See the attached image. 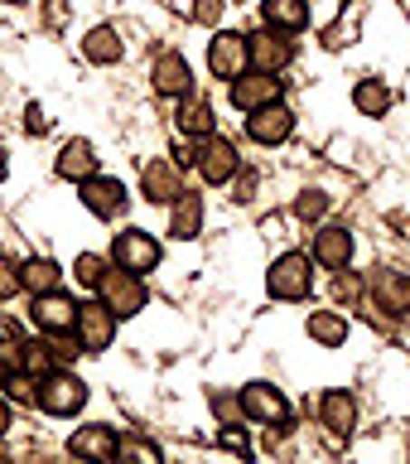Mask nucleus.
<instances>
[{
	"label": "nucleus",
	"mask_w": 410,
	"mask_h": 464,
	"mask_svg": "<svg viewBox=\"0 0 410 464\" xmlns=\"http://www.w3.org/2000/svg\"><path fill=\"white\" fill-rule=\"evenodd\" d=\"M271 300H310L314 290V256L310 252H281L266 271Z\"/></svg>",
	"instance_id": "1"
},
{
	"label": "nucleus",
	"mask_w": 410,
	"mask_h": 464,
	"mask_svg": "<svg viewBox=\"0 0 410 464\" xmlns=\"http://www.w3.org/2000/svg\"><path fill=\"white\" fill-rule=\"evenodd\" d=\"M97 295L107 300V310H111L116 319H136L145 304H150V285H145V276H136V271L111 266L107 276H101Z\"/></svg>",
	"instance_id": "2"
},
{
	"label": "nucleus",
	"mask_w": 410,
	"mask_h": 464,
	"mask_svg": "<svg viewBox=\"0 0 410 464\" xmlns=\"http://www.w3.org/2000/svg\"><path fill=\"white\" fill-rule=\"evenodd\" d=\"M116 319L111 310H107V300H78V319H72V339H78V348L82 353H101V348H111L116 343Z\"/></svg>",
	"instance_id": "3"
},
{
	"label": "nucleus",
	"mask_w": 410,
	"mask_h": 464,
	"mask_svg": "<svg viewBox=\"0 0 410 464\" xmlns=\"http://www.w3.org/2000/svg\"><path fill=\"white\" fill-rule=\"evenodd\" d=\"M82 406H87V382H82L78 372L53 368V372L39 377V411H49V416H78Z\"/></svg>",
	"instance_id": "4"
},
{
	"label": "nucleus",
	"mask_w": 410,
	"mask_h": 464,
	"mask_svg": "<svg viewBox=\"0 0 410 464\" xmlns=\"http://www.w3.org/2000/svg\"><path fill=\"white\" fill-rule=\"evenodd\" d=\"M194 165H198L203 184H232L242 169V150L227 136H203L194 140Z\"/></svg>",
	"instance_id": "5"
},
{
	"label": "nucleus",
	"mask_w": 410,
	"mask_h": 464,
	"mask_svg": "<svg viewBox=\"0 0 410 464\" xmlns=\"http://www.w3.org/2000/svg\"><path fill=\"white\" fill-rule=\"evenodd\" d=\"M159 261H165V246L155 242V232H145V227H126V232H116V242H111V266H126V271H155Z\"/></svg>",
	"instance_id": "6"
},
{
	"label": "nucleus",
	"mask_w": 410,
	"mask_h": 464,
	"mask_svg": "<svg viewBox=\"0 0 410 464\" xmlns=\"http://www.w3.org/2000/svg\"><path fill=\"white\" fill-rule=\"evenodd\" d=\"M246 53H252V68L261 72H285L295 63V39H290V29L261 24L256 34H246Z\"/></svg>",
	"instance_id": "7"
},
{
	"label": "nucleus",
	"mask_w": 410,
	"mask_h": 464,
	"mask_svg": "<svg viewBox=\"0 0 410 464\" xmlns=\"http://www.w3.org/2000/svg\"><path fill=\"white\" fill-rule=\"evenodd\" d=\"M367 300H372L382 314L405 319V314H410V276L396 271V266H377V271L367 276Z\"/></svg>",
	"instance_id": "8"
},
{
	"label": "nucleus",
	"mask_w": 410,
	"mask_h": 464,
	"mask_svg": "<svg viewBox=\"0 0 410 464\" xmlns=\"http://www.w3.org/2000/svg\"><path fill=\"white\" fill-rule=\"evenodd\" d=\"M246 68H252L246 34H242V29H217V34L208 39V72H213V78H223V82H232Z\"/></svg>",
	"instance_id": "9"
},
{
	"label": "nucleus",
	"mask_w": 410,
	"mask_h": 464,
	"mask_svg": "<svg viewBox=\"0 0 410 464\" xmlns=\"http://www.w3.org/2000/svg\"><path fill=\"white\" fill-rule=\"evenodd\" d=\"M232 92V107L237 111H256V107H271L281 102V72H261V68H246L227 82Z\"/></svg>",
	"instance_id": "10"
},
{
	"label": "nucleus",
	"mask_w": 410,
	"mask_h": 464,
	"mask_svg": "<svg viewBox=\"0 0 410 464\" xmlns=\"http://www.w3.org/2000/svg\"><path fill=\"white\" fill-rule=\"evenodd\" d=\"M242 416L261 426H290V401L275 382H246L242 387Z\"/></svg>",
	"instance_id": "11"
},
{
	"label": "nucleus",
	"mask_w": 410,
	"mask_h": 464,
	"mask_svg": "<svg viewBox=\"0 0 410 464\" xmlns=\"http://www.w3.org/2000/svg\"><path fill=\"white\" fill-rule=\"evenodd\" d=\"M150 87L159 97H188L194 92V68H188V58L179 49H165L150 58Z\"/></svg>",
	"instance_id": "12"
},
{
	"label": "nucleus",
	"mask_w": 410,
	"mask_h": 464,
	"mask_svg": "<svg viewBox=\"0 0 410 464\" xmlns=\"http://www.w3.org/2000/svg\"><path fill=\"white\" fill-rule=\"evenodd\" d=\"M358 252V242H353V227H343V223H324L314 232V266H324V271H348V261H353Z\"/></svg>",
	"instance_id": "13"
},
{
	"label": "nucleus",
	"mask_w": 410,
	"mask_h": 464,
	"mask_svg": "<svg viewBox=\"0 0 410 464\" xmlns=\"http://www.w3.org/2000/svg\"><path fill=\"white\" fill-rule=\"evenodd\" d=\"M29 319H34L39 334H72V319H78V300L63 295V290H43L29 304Z\"/></svg>",
	"instance_id": "14"
},
{
	"label": "nucleus",
	"mask_w": 410,
	"mask_h": 464,
	"mask_svg": "<svg viewBox=\"0 0 410 464\" xmlns=\"http://www.w3.org/2000/svg\"><path fill=\"white\" fill-rule=\"evenodd\" d=\"M78 198H82L87 213H92V218H107V223L126 213V184H121V179H107V174L82 179V184H78Z\"/></svg>",
	"instance_id": "15"
},
{
	"label": "nucleus",
	"mask_w": 410,
	"mask_h": 464,
	"mask_svg": "<svg viewBox=\"0 0 410 464\" xmlns=\"http://www.w3.org/2000/svg\"><path fill=\"white\" fill-rule=\"evenodd\" d=\"M246 136L256 145H281L295 136V111L285 107V102H271V107H256L246 111Z\"/></svg>",
	"instance_id": "16"
},
{
	"label": "nucleus",
	"mask_w": 410,
	"mask_h": 464,
	"mask_svg": "<svg viewBox=\"0 0 410 464\" xmlns=\"http://www.w3.org/2000/svg\"><path fill=\"white\" fill-rule=\"evenodd\" d=\"M140 194L150 198V203H174L184 194V179H179V165L165 155H155L150 165L140 169Z\"/></svg>",
	"instance_id": "17"
},
{
	"label": "nucleus",
	"mask_w": 410,
	"mask_h": 464,
	"mask_svg": "<svg viewBox=\"0 0 410 464\" xmlns=\"http://www.w3.org/2000/svg\"><path fill=\"white\" fill-rule=\"evenodd\" d=\"M319 426L333 430V435H353L358 430V397L343 387H333L319 397Z\"/></svg>",
	"instance_id": "18"
},
{
	"label": "nucleus",
	"mask_w": 410,
	"mask_h": 464,
	"mask_svg": "<svg viewBox=\"0 0 410 464\" xmlns=\"http://www.w3.org/2000/svg\"><path fill=\"white\" fill-rule=\"evenodd\" d=\"M116 450H121V440H116L111 426H78L68 440V455L78 459H116Z\"/></svg>",
	"instance_id": "19"
},
{
	"label": "nucleus",
	"mask_w": 410,
	"mask_h": 464,
	"mask_svg": "<svg viewBox=\"0 0 410 464\" xmlns=\"http://www.w3.org/2000/svg\"><path fill=\"white\" fill-rule=\"evenodd\" d=\"M198 232H203V194H194V188H184V194L169 203V237L194 242Z\"/></svg>",
	"instance_id": "20"
},
{
	"label": "nucleus",
	"mask_w": 410,
	"mask_h": 464,
	"mask_svg": "<svg viewBox=\"0 0 410 464\" xmlns=\"http://www.w3.org/2000/svg\"><path fill=\"white\" fill-rule=\"evenodd\" d=\"M58 179H72V184H82V179H92L97 174V150H92V140H68L63 150H58Z\"/></svg>",
	"instance_id": "21"
},
{
	"label": "nucleus",
	"mask_w": 410,
	"mask_h": 464,
	"mask_svg": "<svg viewBox=\"0 0 410 464\" xmlns=\"http://www.w3.org/2000/svg\"><path fill=\"white\" fill-rule=\"evenodd\" d=\"M261 24L300 34V29L310 24V0H261Z\"/></svg>",
	"instance_id": "22"
},
{
	"label": "nucleus",
	"mask_w": 410,
	"mask_h": 464,
	"mask_svg": "<svg viewBox=\"0 0 410 464\" xmlns=\"http://www.w3.org/2000/svg\"><path fill=\"white\" fill-rule=\"evenodd\" d=\"M304 334H310L319 348H338V343H348V314L343 310H314L304 319Z\"/></svg>",
	"instance_id": "23"
},
{
	"label": "nucleus",
	"mask_w": 410,
	"mask_h": 464,
	"mask_svg": "<svg viewBox=\"0 0 410 464\" xmlns=\"http://www.w3.org/2000/svg\"><path fill=\"white\" fill-rule=\"evenodd\" d=\"M121 53H126V44L121 34H116L111 24H97V29H87V39H82V58L87 63H121Z\"/></svg>",
	"instance_id": "24"
},
{
	"label": "nucleus",
	"mask_w": 410,
	"mask_h": 464,
	"mask_svg": "<svg viewBox=\"0 0 410 464\" xmlns=\"http://www.w3.org/2000/svg\"><path fill=\"white\" fill-rule=\"evenodd\" d=\"M174 121H179V130L188 140H203V136H213V126H217V116H213V107L203 97H179V116H174Z\"/></svg>",
	"instance_id": "25"
},
{
	"label": "nucleus",
	"mask_w": 410,
	"mask_h": 464,
	"mask_svg": "<svg viewBox=\"0 0 410 464\" xmlns=\"http://www.w3.org/2000/svg\"><path fill=\"white\" fill-rule=\"evenodd\" d=\"M20 281L29 295H43V290H58V281H63V266H58L53 256H29L20 266Z\"/></svg>",
	"instance_id": "26"
},
{
	"label": "nucleus",
	"mask_w": 410,
	"mask_h": 464,
	"mask_svg": "<svg viewBox=\"0 0 410 464\" xmlns=\"http://www.w3.org/2000/svg\"><path fill=\"white\" fill-rule=\"evenodd\" d=\"M353 107H358L362 116H386V111H391V87H386L382 78H362V82L353 87Z\"/></svg>",
	"instance_id": "27"
},
{
	"label": "nucleus",
	"mask_w": 410,
	"mask_h": 464,
	"mask_svg": "<svg viewBox=\"0 0 410 464\" xmlns=\"http://www.w3.org/2000/svg\"><path fill=\"white\" fill-rule=\"evenodd\" d=\"M58 368V348H53V334L49 339H29L24 343V353H20V372H29L39 382L43 372H53Z\"/></svg>",
	"instance_id": "28"
},
{
	"label": "nucleus",
	"mask_w": 410,
	"mask_h": 464,
	"mask_svg": "<svg viewBox=\"0 0 410 464\" xmlns=\"http://www.w3.org/2000/svg\"><path fill=\"white\" fill-rule=\"evenodd\" d=\"M107 271H111V256H101V252H82L72 261V276H78V285H87V290H97Z\"/></svg>",
	"instance_id": "29"
},
{
	"label": "nucleus",
	"mask_w": 410,
	"mask_h": 464,
	"mask_svg": "<svg viewBox=\"0 0 410 464\" xmlns=\"http://www.w3.org/2000/svg\"><path fill=\"white\" fill-rule=\"evenodd\" d=\"M324 213H329V194H324V188H304V194L295 198V218H300V223H319Z\"/></svg>",
	"instance_id": "30"
},
{
	"label": "nucleus",
	"mask_w": 410,
	"mask_h": 464,
	"mask_svg": "<svg viewBox=\"0 0 410 464\" xmlns=\"http://www.w3.org/2000/svg\"><path fill=\"white\" fill-rule=\"evenodd\" d=\"M24 281H20V261H10V256H0V300H10V295H20Z\"/></svg>",
	"instance_id": "31"
},
{
	"label": "nucleus",
	"mask_w": 410,
	"mask_h": 464,
	"mask_svg": "<svg viewBox=\"0 0 410 464\" xmlns=\"http://www.w3.org/2000/svg\"><path fill=\"white\" fill-rule=\"evenodd\" d=\"M194 20H198V24H217V20H223V0H198V5H194Z\"/></svg>",
	"instance_id": "32"
},
{
	"label": "nucleus",
	"mask_w": 410,
	"mask_h": 464,
	"mask_svg": "<svg viewBox=\"0 0 410 464\" xmlns=\"http://www.w3.org/2000/svg\"><path fill=\"white\" fill-rule=\"evenodd\" d=\"M213 411L223 416V420H237V416H242V397H223V392H217V397H213Z\"/></svg>",
	"instance_id": "33"
},
{
	"label": "nucleus",
	"mask_w": 410,
	"mask_h": 464,
	"mask_svg": "<svg viewBox=\"0 0 410 464\" xmlns=\"http://www.w3.org/2000/svg\"><path fill=\"white\" fill-rule=\"evenodd\" d=\"M24 130H29V136H43V130H49V116H43L39 107H29L24 111Z\"/></svg>",
	"instance_id": "34"
},
{
	"label": "nucleus",
	"mask_w": 410,
	"mask_h": 464,
	"mask_svg": "<svg viewBox=\"0 0 410 464\" xmlns=\"http://www.w3.org/2000/svg\"><path fill=\"white\" fill-rule=\"evenodd\" d=\"M10 426H14V401L5 397V392H0V435H5Z\"/></svg>",
	"instance_id": "35"
},
{
	"label": "nucleus",
	"mask_w": 410,
	"mask_h": 464,
	"mask_svg": "<svg viewBox=\"0 0 410 464\" xmlns=\"http://www.w3.org/2000/svg\"><path fill=\"white\" fill-rule=\"evenodd\" d=\"M10 459V450H5V440H0V464H5Z\"/></svg>",
	"instance_id": "36"
},
{
	"label": "nucleus",
	"mask_w": 410,
	"mask_h": 464,
	"mask_svg": "<svg viewBox=\"0 0 410 464\" xmlns=\"http://www.w3.org/2000/svg\"><path fill=\"white\" fill-rule=\"evenodd\" d=\"M5 5H24V0H5Z\"/></svg>",
	"instance_id": "37"
},
{
	"label": "nucleus",
	"mask_w": 410,
	"mask_h": 464,
	"mask_svg": "<svg viewBox=\"0 0 410 464\" xmlns=\"http://www.w3.org/2000/svg\"><path fill=\"white\" fill-rule=\"evenodd\" d=\"M405 445H410V440H405Z\"/></svg>",
	"instance_id": "38"
}]
</instances>
